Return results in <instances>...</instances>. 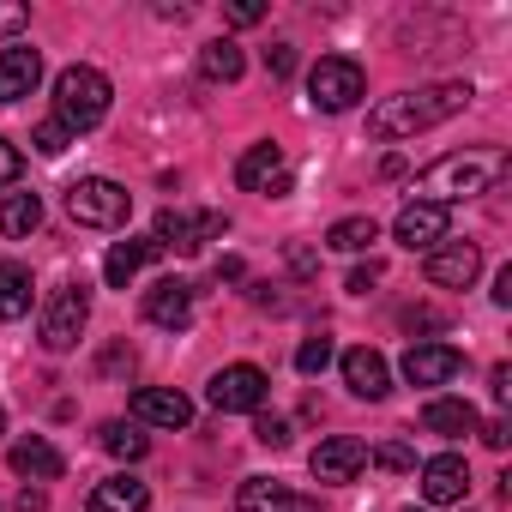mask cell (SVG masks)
<instances>
[{"mask_svg": "<svg viewBox=\"0 0 512 512\" xmlns=\"http://www.w3.org/2000/svg\"><path fill=\"white\" fill-rule=\"evenodd\" d=\"M470 97H476V91H470L464 79H440V85H416V91H398V97H386V103H374V109H368V139L392 145V139L428 133V127L452 121V115H458Z\"/></svg>", "mask_w": 512, "mask_h": 512, "instance_id": "obj_1", "label": "cell"}, {"mask_svg": "<svg viewBox=\"0 0 512 512\" xmlns=\"http://www.w3.org/2000/svg\"><path fill=\"white\" fill-rule=\"evenodd\" d=\"M506 175V151H452L440 163H428L416 175V199L428 205H452V199H476Z\"/></svg>", "mask_w": 512, "mask_h": 512, "instance_id": "obj_2", "label": "cell"}, {"mask_svg": "<svg viewBox=\"0 0 512 512\" xmlns=\"http://www.w3.org/2000/svg\"><path fill=\"white\" fill-rule=\"evenodd\" d=\"M109 79L97 73V67H67L61 79H55V121L67 127V133H91L103 115H109Z\"/></svg>", "mask_w": 512, "mask_h": 512, "instance_id": "obj_3", "label": "cell"}, {"mask_svg": "<svg viewBox=\"0 0 512 512\" xmlns=\"http://www.w3.org/2000/svg\"><path fill=\"white\" fill-rule=\"evenodd\" d=\"M67 217L85 223V229H121L133 217V193L109 175H85L67 187Z\"/></svg>", "mask_w": 512, "mask_h": 512, "instance_id": "obj_4", "label": "cell"}, {"mask_svg": "<svg viewBox=\"0 0 512 512\" xmlns=\"http://www.w3.org/2000/svg\"><path fill=\"white\" fill-rule=\"evenodd\" d=\"M362 97H368V79H362V67H356L350 55H326V61H314V73H308V103H314V109L344 115V109H356Z\"/></svg>", "mask_w": 512, "mask_h": 512, "instance_id": "obj_5", "label": "cell"}, {"mask_svg": "<svg viewBox=\"0 0 512 512\" xmlns=\"http://www.w3.org/2000/svg\"><path fill=\"white\" fill-rule=\"evenodd\" d=\"M223 229H229L223 211H181V205H169V211H157L151 241H157V253H199V247L217 241Z\"/></svg>", "mask_w": 512, "mask_h": 512, "instance_id": "obj_6", "label": "cell"}, {"mask_svg": "<svg viewBox=\"0 0 512 512\" xmlns=\"http://www.w3.org/2000/svg\"><path fill=\"white\" fill-rule=\"evenodd\" d=\"M85 320H91V290L85 284H61L55 296H49V308H43V350L49 356H67L73 344H79V332H85Z\"/></svg>", "mask_w": 512, "mask_h": 512, "instance_id": "obj_7", "label": "cell"}, {"mask_svg": "<svg viewBox=\"0 0 512 512\" xmlns=\"http://www.w3.org/2000/svg\"><path fill=\"white\" fill-rule=\"evenodd\" d=\"M266 374L253 368V362H235V368H223V374H211V386H205V398H211V410H223V416H235V410H260L266 404Z\"/></svg>", "mask_w": 512, "mask_h": 512, "instance_id": "obj_8", "label": "cell"}, {"mask_svg": "<svg viewBox=\"0 0 512 512\" xmlns=\"http://www.w3.org/2000/svg\"><path fill=\"white\" fill-rule=\"evenodd\" d=\"M235 181H241L247 193L284 199V193H290V163H284V151H278L272 139H266V145H247L241 163H235Z\"/></svg>", "mask_w": 512, "mask_h": 512, "instance_id": "obj_9", "label": "cell"}, {"mask_svg": "<svg viewBox=\"0 0 512 512\" xmlns=\"http://www.w3.org/2000/svg\"><path fill=\"white\" fill-rule=\"evenodd\" d=\"M428 284L434 290H470L476 284V272H482V247L476 241H446V247H434L428 253Z\"/></svg>", "mask_w": 512, "mask_h": 512, "instance_id": "obj_10", "label": "cell"}, {"mask_svg": "<svg viewBox=\"0 0 512 512\" xmlns=\"http://www.w3.org/2000/svg\"><path fill=\"white\" fill-rule=\"evenodd\" d=\"M446 229H452V211H446V205H428V199H410V205L392 217V235H398L410 253H416V247L434 253V247L446 241Z\"/></svg>", "mask_w": 512, "mask_h": 512, "instance_id": "obj_11", "label": "cell"}, {"mask_svg": "<svg viewBox=\"0 0 512 512\" xmlns=\"http://www.w3.org/2000/svg\"><path fill=\"white\" fill-rule=\"evenodd\" d=\"M368 464V446L356 440V434H332V440H320L314 446V458H308V470H314V482H356V470Z\"/></svg>", "mask_w": 512, "mask_h": 512, "instance_id": "obj_12", "label": "cell"}, {"mask_svg": "<svg viewBox=\"0 0 512 512\" xmlns=\"http://www.w3.org/2000/svg\"><path fill=\"white\" fill-rule=\"evenodd\" d=\"M133 422H145V428H187L193 404L175 386H139L133 392Z\"/></svg>", "mask_w": 512, "mask_h": 512, "instance_id": "obj_13", "label": "cell"}, {"mask_svg": "<svg viewBox=\"0 0 512 512\" xmlns=\"http://www.w3.org/2000/svg\"><path fill=\"white\" fill-rule=\"evenodd\" d=\"M235 506H241V512H320L314 494H296V488L266 482V476H247L241 494H235Z\"/></svg>", "mask_w": 512, "mask_h": 512, "instance_id": "obj_14", "label": "cell"}, {"mask_svg": "<svg viewBox=\"0 0 512 512\" xmlns=\"http://www.w3.org/2000/svg\"><path fill=\"white\" fill-rule=\"evenodd\" d=\"M187 314H193V284H187V278H157V284L145 290V320H151V326L181 332Z\"/></svg>", "mask_w": 512, "mask_h": 512, "instance_id": "obj_15", "label": "cell"}, {"mask_svg": "<svg viewBox=\"0 0 512 512\" xmlns=\"http://www.w3.org/2000/svg\"><path fill=\"white\" fill-rule=\"evenodd\" d=\"M458 368H464V356L452 344H410L404 350V380L410 386H446Z\"/></svg>", "mask_w": 512, "mask_h": 512, "instance_id": "obj_16", "label": "cell"}, {"mask_svg": "<svg viewBox=\"0 0 512 512\" xmlns=\"http://www.w3.org/2000/svg\"><path fill=\"white\" fill-rule=\"evenodd\" d=\"M344 386L356 392V398H368V404H380L386 392H392V368H386V356L380 350H344Z\"/></svg>", "mask_w": 512, "mask_h": 512, "instance_id": "obj_17", "label": "cell"}, {"mask_svg": "<svg viewBox=\"0 0 512 512\" xmlns=\"http://www.w3.org/2000/svg\"><path fill=\"white\" fill-rule=\"evenodd\" d=\"M464 488H470V464L458 452H440L422 464V500L428 506H452V500H464Z\"/></svg>", "mask_w": 512, "mask_h": 512, "instance_id": "obj_18", "label": "cell"}, {"mask_svg": "<svg viewBox=\"0 0 512 512\" xmlns=\"http://www.w3.org/2000/svg\"><path fill=\"white\" fill-rule=\"evenodd\" d=\"M43 85V55L13 43V49H0V103H19Z\"/></svg>", "mask_w": 512, "mask_h": 512, "instance_id": "obj_19", "label": "cell"}, {"mask_svg": "<svg viewBox=\"0 0 512 512\" xmlns=\"http://www.w3.org/2000/svg\"><path fill=\"white\" fill-rule=\"evenodd\" d=\"M151 260H157V241H151V235H145V241H133V235H127V241H115V247H109V260H103L109 290H127Z\"/></svg>", "mask_w": 512, "mask_h": 512, "instance_id": "obj_20", "label": "cell"}, {"mask_svg": "<svg viewBox=\"0 0 512 512\" xmlns=\"http://www.w3.org/2000/svg\"><path fill=\"white\" fill-rule=\"evenodd\" d=\"M145 506H151V488H145L139 476H109V482H97L91 500H85V512H145Z\"/></svg>", "mask_w": 512, "mask_h": 512, "instance_id": "obj_21", "label": "cell"}, {"mask_svg": "<svg viewBox=\"0 0 512 512\" xmlns=\"http://www.w3.org/2000/svg\"><path fill=\"white\" fill-rule=\"evenodd\" d=\"M422 428H428V434H446V440L476 434V404H470V398H428V404H422Z\"/></svg>", "mask_w": 512, "mask_h": 512, "instance_id": "obj_22", "label": "cell"}, {"mask_svg": "<svg viewBox=\"0 0 512 512\" xmlns=\"http://www.w3.org/2000/svg\"><path fill=\"white\" fill-rule=\"evenodd\" d=\"M7 458H13V470H19V476H31V482H55V476L67 470V458H61V452H55V446H49L43 434L19 440V446H13Z\"/></svg>", "mask_w": 512, "mask_h": 512, "instance_id": "obj_23", "label": "cell"}, {"mask_svg": "<svg viewBox=\"0 0 512 512\" xmlns=\"http://www.w3.org/2000/svg\"><path fill=\"white\" fill-rule=\"evenodd\" d=\"M31 314V266L0 260V320H25Z\"/></svg>", "mask_w": 512, "mask_h": 512, "instance_id": "obj_24", "label": "cell"}, {"mask_svg": "<svg viewBox=\"0 0 512 512\" xmlns=\"http://www.w3.org/2000/svg\"><path fill=\"white\" fill-rule=\"evenodd\" d=\"M241 67H247V55H241L229 37H217V43H205V49H199V73H205L211 85H235V79H241Z\"/></svg>", "mask_w": 512, "mask_h": 512, "instance_id": "obj_25", "label": "cell"}, {"mask_svg": "<svg viewBox=\"0 0 512 512\" xmlns=\"http://www.w3.org/2000/svg\"><path fill=\"white\" fill-rule=\"evenodd\" d=\"M380 241V223L374 217H338L332 229H326V247L332 253H368Z\"/></svg>", "mask_w": 512, "mask_h": 512, "instance_id": "obj_26", "label": "cell"}, {"mask_svg": "<svg viewBox=\"0 0 512 512\" xmlns=\"http://www.w3.org/2000/svg\"><path fill=\"white\" fill-rule=\"evenodd\" d=\"M43 223V199L37 193H7L0 199V235H31Z\"/></svg>", "mask_w": 512, "mask_h": 512, "instance_id": "obj_27", "label": "cell"}, {"mask_svg": "<svg viewBox=\"0 0 512 512\" xmlns=\"http://www.w3.org/2000/svg\"><path fill=\"white\" fill-rule=\"evenodd\" d=\"M103 452L133 464V458H145V452H151V440L139 434V422H103Z\"/></svg>", "mask_w": 512, "mask_h": 512, "instance_id": "obj_28", "label": "cell"}, {"mask_svg": "<svg viewBox=\"0 0 512 512\" xmlns=\"http://www.w3.org/2000/svg\"><path fill=\"white\" fill-rule=\"evenodd\" d=\"M296 368H302V374H326V368H332V338H326V332L308 338V344L296 350Z\"/></svg>", "mask_w": 512, "mask_h": 512, "instance_id": "obj_29", "label": "cell"}, {"mask_svg": "<svg viewBox=\"0 0 512 512\" xmlns=\"http://www.w3.org/2000/svg\"><path fill=\"white\" fill-rule=\"evenodd\" d=\"M31 145H37V157H61V151L73 145V133H67L61 121H43V127L31 133Z\"/></svg>", "mask_w": 512, "mask_h": 512, "instance_id": "obj_30", "label": "cell"}, {"mask_svg": "<svg viewBox=\"0 0 512 512\" xmlns=\"http://www.w3.org/2000/svg\"><path fill=\"white\" fill-rule=\"evenodd\" d=\"M253 440L272 446V452H284V446H290V422H284V416H260V422H253Z\"/></svg>", "mask_w": 512, "mask_h": 512, "instance_id": "obj_31", "label": "cell"}, {"mask_svg": "<svg viewBox=\"0 0 512 512\" xmlns=\"http://www.w3.org/2000/svg\"><path fill=\"white\" fill-rule=\"evenodd\" d=\"M374 464L380 470H416V452L404 440H386V446H374Z\"/></svg>", "mask_w": 512, "mask_h": 512, "instance_id": "obj_32", "label": "cell"}, {"mask_svg": "<svg viewBox=\"0 0 512 512\" xmlns=\"http://www.w3.org/2000/svg\"><path fill=\"white\" fill-rule=\"evenodd\" d=\"M19 175H25V151H19L7 133H0V187H13Z\"/></svg>", "mask_w": 512, "mask_h": 512, "instance_id": "obj_33", "label": "cell"}, {"mask_svg": "<svg viewBox=\"0 0 512 512\" xmlns=\"http://www.w3.org/2000/svg\"><path fill=\"white\" fill-rule=\"evenodd\" d=\"M380 278H386V266H380V260H368V266H356V272H350V296H368V290H374Z\"/></svg>", "mask_w": 512, "mask_h": 512, "instance_id": "obj_34", "label": "cell"}, {"mask_svg": "<svg viewBox=\"0 0 512 512\" xmlns=\"http://www.w3.org/2000/svg\"><path fill=\"white\" fill-rule=\"evenodd\" d=\"M223 19H229V25H260L266 7H260V0H235V7H223Z\"/></svg>", "mask_w": 512, "mask_h": 512, "instance_id": "obj_35", "label": "cell"}, {"mask_svg": "<svg viewBox=\"0 0 512 512\" xmlns=\"http://www.w3.org/2000/svg\"><path fill=\"white\" fill-rule=\"evenodd\" d=\"M266 67H272V79H290V73H296V49H290V43L266 49Z\"/></svg>", "mask_w": 512, "mask_h": 512, "instance_id": "obj_36", "label": "cell"}, {"mask_svg": "<svg viewBox=\"0 0 512 512\" xmlns=\"http://www.w3.org/2000/svg\"><path fill=\"white\" fill-rule=\"evenodd\" d=\"M506 440H512V422H506V416H494V422H482V446H494V452H506Z\"/></svg>", "mask_w": 512, "mask_h": 512, "instance_id": "obj_37", "label": "cell"}, {"mask_svg": "<svg viewBox=\"0 0 512 512\" xmlns=\"http://www.w3.org/2000/svg\"><path fill=\"white\" fill-rule=\"evenodd\" d=\"M25 25H31V13H25V7H0V37H19Z\"/></svg>", "mask_w": 512, "mask_h": 512, "instance_id": "obj_38", "label": "cell"}, {"mask_svg": "<svg viewBox=\"0 0 512 512\" xmlns=\"http://www.w3.org/2000/svg\"><path fill=\"white\" fill-rule=\"evenodd\" d=\"M488 392H494V404H506V398H512V368H506V362L488 374Z\"/></svg>", "mask_w": 512, "mask_h": 512, "instance_id": "obj_39", "label": "cell"}, {"mask_svg": "<svg viewBox=\"0 0 512 512\" xmlns=\"http://www.w3.org/2000/svg\"><path fill=\"white\" fill-rule=\"evenodd\" d=\"M494 302L512 308V266H500V278H494Z\"/></svg>", "mask_w": 512, "mask_h": 512, "instance_id": "obj_40", "label": "cell"}, {"mask_svg": "<svg viewBox=\"0 0 512 512\" xmlns=\"http://www.w3.org/2000/svg\"><path fill=\"white\" fill-rule=\"evenodd\" d=\"M404 326H410V332H428V326H440V314H428V308H410V314H404Z\"/></svg>", "mask_w": 512, "mask_h": 512, "instance_id": "obj_41", "label": "cell"}, {"mask_svg": "<svg viewBox=\"0 0 512 512\" xmlns=\"http://www.w3.org/2000/svg\"><path fill=\"white\" fill-rule=\"evenodd\" d=\"M19 512H49V494H43V488H25V494H19Z\"/></svg>", "mask_w": 512, "mask_h": 512, "instance_id": "obj_42", "label": "cell"}, {"mask_svg": "<svg viewBox=\"0 0 512 512\" xmlns=\"http://www.w3.org/2000/svg\"><path fill=\"white\" fill-rule=\"evenodd\" d=\"M0 434H7V404H0Z\"/></svg>", "mask_w": 512, "mask_h": 512, "instance_id": "obj_43", "label": "cell"}, {"mask_svg": "<svg viewBox=\"0 0 512 512\" xmlns=\"http://www.w3.org/2000/svg\"><path fill=\"white\" fill-rule=\"evenodd\" d=\"M410 512H416V506H410Z\"/></svg>", "mask_w": 512, "mask_h": 512, "instance_id": "obj_44", "label": "cell"}]
</instances>
